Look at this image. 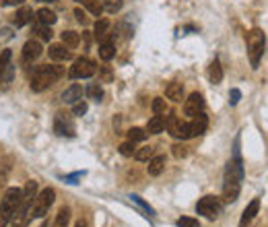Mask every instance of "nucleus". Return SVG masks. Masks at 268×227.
<instances>
[{
  "label": "nucleus",
  "instance_id": "1",
  "mask_svg": "<svg viewBox=\"0 0 268 227\" xmlns=\"http://www.w3.org/2000/svg\"><path fill=\"white\" fill-rule=\"evenodd\" d=\"M64 70L60 66H50V64H44V66H37L31 75V91L35 93H41L50 89L52 85L62 77Z\"/></svg>",
  "mask_w": 268,
  "mask_h": 227
},
{
  "label": "nucleus",
  "instance_id": "2",
  "mask_svg": "<svg viewBox=\"0 0 268 227\" xmlns=\"http://www.w3.org/2000/svg\"><path fill=\"white\" fill-rule=\"evenodd\" d=\"M264 46H266V37L260 29H252L248 33V56H250V62L252 68L256 70L260 66V58L264 54Z\"/></svg>",
  "mask_w": 268,
  "mask_h": 227
},
{
  "label": "nucleus",
  "instance_id": "3",
  "mask_svg": "<svg viewBox=\"0 0 268 227\" xmlns=\"http://www.w3.org/2000/svg\"><path fill=\"white\" fill-rule=\"evenodd\" d=\"M56 201V190L54 188H44L37 196H35V201H33V207H31V217H46L48 215V211L50 207L54 205Z\"/></svg>",
  "mask_w": 268,
  "mask_h": 227
},
{
  "label": "nucleus",
  "instance_id": "4",
  "mask_svg": "<svg viewBox=\"0 0 268 227\" xmlns=\"http://www.w3.org/2000/svg\"><path fill=\"white\" fill-rule=\"evenodd\" d=\"M95 73H97V66H95L93 60H89V58H77L75 64L70 66V70H68V77L70 79H89Z\"/></svg>",
  "mask_w": 268,
  "mask_h": 227
},
{
  "label": "nucleus",
  "instance_id": "5",
  "mask_svg": "<svg viewBox=\"0 0 268 227\" xmlns=\"http://www.w3.org/2000/svg\"><path fill=\"white\" fill-rule=\"evenodd\" d=\"M196 211H198V215H204L206 219H217L221 213V203L215 196H204L196 205Z\"/></svg>",
  "mask_w": 268,
  "mask_h": 227
},
{
  "label": "nucleus",
  "instance_id": "6",
  "mask_svg": "<svg viewBox=\"0 0 268 227\" xmlns=\"http://www.w3.org/2000/svg\"><path fill=\"white\" fill-rule=\"evenodd\" d=\"M204 108V97L200 93H192L188 99H186V104H184V114L190 118H194L196 114H200Z\"/></svg>",
  "mask_w": 268,
  "mask_h": 227
},
{
  "label": "nucleus",
  "instance_id": "7",
  "mask_svg": "<svg viewBox=\"0 0 268 227\" xmlns=\"http://www.w3.org/2000/svg\"><path fill=\"white\" fill-rule=\"evenodd\" d=\"M21 198H23V190H21V188H8V190L4 192L2 203H0V205L15 213V211L19 209V205H21Z\"/></svg>",
  "mask_w": 268,
  "mask_h": 227
},
{
  "label": "nucleus",
  "instance_id": "8",
  "mask_svg": "<svg viewBox=\"0 0 268 227\" xmlns=\"http://www.w3.org/2000/svg\"><path fill=\"white\" fill-rule=\"evenodd\" d=\"M54 132L58 136H75V126L68 118H64V114H58L54 120Z\"/></svg>",
  "mask_w": 268,
  "mask_h": 227
},
{
  "label": "nucleus",
  "instance_id": "9",
  "mask_svg": "<svg viewBox=\"0 0 268 227\" xmlns=\"http://www.w3.org/2000/svg\"><path fill=\"white\" fill-rule=\"evenodd\" d=\"M41 52H44V48H41L39 41H33V39L27 41V44L23 46V62H25V64H31L33 60L39 58Z\"/></svg>",
  "mask_w": 268,
  "mask_h": 227
},
{
  "label": "nucleus",
  "instance_id": "10",
  "mask_svg": "<svg viewBox=\"0 0 268 227\" xmlns=\"http://www.w3.org/2000/svg\"><path fill=\"white\" fill-rule=\"evenodd\" d=\"M239 188H242V182L225 180V184H223V203H235L237 196H239Z\"/></svg>",
  "mask_w": 268,
  "mask_h": 227
},
{
  "label": "nucleus",
  "instance_id": "11",
  "mask_svg": "<svg viewBox=\"0 0 268 227\" xmlns=\"http://www.w3.org/2000/svg\"><path fill=\"white\" fill-rule=\"evenodd\" d=\"M206 126H208V118L204 116L202 112L196 114V116L192 118V122H190V136L194 138V136L204 134V132H206Z\"/></svg>",
  "mask_w": 268,
  "mask_h": 227
},
{
  "label": "nucleus",
  "instance_id": "12",
  "mask_svg": "<svg viewBox=\"0 0 268 227\" xmlns=\"http://www.w3.org/2000/svg\"><path fill=\"white\" fill-rule=\"evenodd\" d=\"M48 52H50V58L54 62H66V60L73 58V54H70V50L64 44H54V46H50Z\"/></svg>",
  "mask_w": 268,
  "mask_h": 227
},
{
  "label": "nucleus",
  "instance_id": "13",
  "mask_svg": "<svg viewBox=\"0 0 268 227\" xmlns=\"http://www.w3.org/2000/svg\"><path fill=\"white\" fill-rule=\"evenodd\" d=\"M10 58H12V52L10 50H2V52H0V83H2L4 79H10V75H12Z\"/></svg>",
  "mask_w": 268,
  "mask_h": 227
},
{
  "label": "nucleus",
  "instance_id": "14",
  "mask_svg": "<svg viewBox=\"0 0 268 227\" xmlns=\"http://www.w3.org/2000/svg\"><path fill=\"white\" fill-rule=\"evenodd\" d=\"M258 211H260V198H254V201L246 207L244 215H242V221H239V227H248L252 223V219L258 215Z\"/></svg>",
  "mask_w": 268,
  "mask_h": 227
},
{
  "label": "nucleus",
  "instance_id": "15",
  "mask_svg": "<svg viewBox=\"0 0 268 227\" xmlns=\"http://www.w3.org/2000/svg\"><path fill=\"white\" fill-rule=\"evenodd\" d=\"M114 56H116V46H114V41H111V37L105 35L99 44V58L107 62V60L114 58Z\"/></svg>",
  "mask_w": 268,
  "mask_h": 227
},
{
  "label": "nucleus",
  "instance_id": "16",
  "mask_svg": "<svg viewBox=\"0 0 268 227\" xmlns=\"http://www.w3.org/2000/svg\"><path fill=\"white\" fill-rule=\"evenodd\" d=\"M165 95L167 99H172L174 104H179L184 99V85L181 83H169L165 87Z\"/></svg>",
  "mask_w": 268,
  "mask_h": 227
},
{
  "label": "nucleus",
  "instance_id": "17",
  "mask_svg": "<svg viewBox=\"0 0 268 227\" xmlns=\"http://www.w3.org/2000/svg\"><path fill=\"white\" fill-rule=\"evenodd\" d=\"M81 97H83L81 85H70V87L62 93V102L64 104H77V102H81Z\"/></svg>",
  "mask_w": 268,
  "mask_h": 227
},
{
  "label": "nucleus",
  "instance_id": "18",
  "mask_svg": "<svg viewBox=\"0 0 268 227\" xmlns=\"http://www.w3.org/2000/svg\"><path fill=\"white\" fill-rule=\"evenodd\" d=\"M31 21H33V8H29V6H21L17 10L15 19H12V23H15L17 27H23V25L31 23Z\"/></svg>",
  "mask_w": 268,
  "mask_h": 227
},
{
  "label": "nucleus",
  "instance_id": "19",
  "mask_svg": "<svg viewBox=\"0 0 268 227\" xmlns=\"http://www.w3.org/2000/svg\"><path fill=\"white\" fill-rule=\"evenodd\" d=\"M35 196H37V182H35V180H29V182L25 184V188H23V198H21V203H25V205H33Z\"/></svg>",
  "mask_w": 268,
  "mask_h": 227
},
{
  "label": "nucleus",
  "instance_id": "20",
  "mask_svg": "<svg viewBox=\"0 0 268 227\" xmlns=\"http://www.w3.org/2000/svg\"><path fill=\"white\" fill-rule=\"evenodd\" d=\"M35 19H37V23L48 25V27H52L56 21H58V17H56V12H54V10H50V8H39V10L35 12Z\"/></svg>",
  "mask_w": 268,
  "mask_h": 227
},
{
  "label": "nucleus",
  "instance_id": "21",
  "mask_svg": "<svg viewBox=\"0 0 268 227\" xmlns=\"http://www.w3.org/2000/svg\"><path fill=\"white\" fill-rule=\"evenodd\" d=\"M149 176H159L165 169V157L163 155H155V157L149 159Z\"/></svg>",
  "mask_w": 268,
  "mask_h": 227
},
{
  "label": "nucleus",
  "instance_id": "22",
  "mask_svg": "<svg viewBox=\"0 0 268 227\" xmlns=\"http://www.w3.org/2000/svg\"><path fill=\"white\" fill-rule=\"evenodd\" d=\"M165 130V120L163 116H153L149 122H147V132L149 134H159Z\"/></svg>",
  "mask_w": 268,
  "mask_h": 227
},
{
  "label": "nucleus",
  "instance_id": "23",
  "mask_svg": "<svg viewBox=\"0 0 268 227\" xmlns=\"http://www.w3.org/2000/svg\"><path fill=\"white\" fill-rule=\"evenodd\" d=\"M208 79H210V83H215V85H219L223 81V66H221L219 60H215L213 64L208 66Z\"/></svg>",
  "mask_w": 268,
  "mask_h": 227
},
{
  "label": "nucleus",
  "instance_id": "24",
  "mask_svg": "<svg viewBox=\"0 0 268 227\" xmlns=\"http://www.w3.org/2000/svg\"><path fill=\"white\" fill-rule=\"evenodd\" d=\"M107 31H109V21H105V19H99L95 23V29H93V35L97 37V41H101L105 35H107Z\"/></svg>",
  "mask_w": 268,
  "mask_h": 227
},
{
  "label": "nucleus",
  "instance_id": "25",
  "mask_svg": "<svg viewBox=\"0 0 268 227\" xmlns=\"http://www.w3.org/2000/svg\"><path fill=\"white\" fill-rule=\"evenodd\" d=\"M62 44L66 48H77L81 44V35L77 31H64L62 33Z\"/></svg>",
  "mask_w": 268,
  "mask_h": 227
},
{
  "label": "nucleus",
  "instance_id": "26",
  "mask_svg": "<svg viewBox=\"0 0 268 227\" xmlns=\"http://www.w3.org/2000/svg\"><path fill=\"white\" fill-rule=\"evenodd\" d=\"M165 128H167V132L172 134V136H176L178 138V128H179V120H178V116L176 114H169V116L165 118Z\"/></svg>",
  "mask_w": 268,
  "mask_h": 227
},
{
  "label": "nucleus",
  "instance_id": "27",
  "mask_svg": "<svg viewBox=\"0 0 268 227\" xmlns=\"http://www.w3.org/2000/svg\"><path fill=\"white\" fill-rule=\"evenodd\" d=\"M33 33L39 37V39H44V41H50L52 39V27H48V25H41V23H35V27H33Z\"/></svg>",
  "mask_w": 268,
  "mask_h": 227
},
{
  "label": "nucleus",
  "instance_id": "28",
  "mask_svg": "<svg viewBox=\"0 0 268 227\" xmlns=\"http://www.w3.org/2000/svg\"><path fill=\"white\" fill-rule=\"evenodd\" d=\"M70 221V209L68 207H62L56 215V221H54V227H66Z\"/></svg>",
  "mask_w": 268,
  "mask_h": 227
},
{
  "label": "nucleus",
  "instance_id": "29",
  "mask_svg": "<svg viewBox=\"0 0 268 227\" xmlns=\"http://www.w3.org/2000/svg\"><path fill=\"white\" fill-rule=\"evenodd\" d=\"M153 153H155V149L149 145V147H140L136 153H134V159L136 161H149L151 157H153Z\"/></svg>",
  "mask_w": 268,
  "mask_h": 227
},
{
  "label": "nucleus",
  "instance_id": "30",
  "mask_svg": "<svg viewBox=\"0 0 268 227\" xmlns=\"http://www.w3.org/2000/svg\"><path fill=\"white\" fill-rule=\"evenodd\" d=\"M87 97L93 99V102H101L103 89L99 87V85H89V87H87Z\"/></svg>",
  "mask_w": 268,
  "mask_h": 227
},
{
  "label": "nucleus",
  "instance_id": "31",
  "mask_svg": "<svg viewBox=\"0 0 268 227\" xmlns=\"http://www.w3.org/2000/svg\"><path fill=\"white\" fill-rule=\"evenodd\" d=\"M147 138V130H143V128H130L128 130V140H132V143H140V140H145Z\"/></svg>",
  "mask_w": 268,
  "mask_h": 227
},
{
  "label": "nucleus",
  "instance_id": "32",
  "mask_svg": "<svg viewBox=\"0 0 268 227\" xmlns=\"http://www.w3.org/2000/svg\"><path fill=\"white\" fill-rule=\"evenodd\" d=\"M153 112H155V116H163V114L167 112V106H165L163 97H155L153 99Z\"/></svg>",
  "mask_w": 268,
  "mask_h": 227
},
{
  "label": "nucleus",
  "instance_id": "33",
  "mask_svg": "<svg viewBox=\"0 0 268 227\" xmlns=\"http://www.w3.org/2000/svg\"><path fill=\"white\" fill-rule=\"evenodd\" d=\"M122 0H105V4H103V10L109 12V15H116V12L122 8Z\"/></svg>",
  "mask_w": 268,
  "mask_h": 227
},
{
  "label": "nucleus",
  "instance_id": "34",
  "mask_svg": "<svg viewBox=\"0 0 268 227\" xmlns=\"http://www.w3.org/2000/svg\"><path fill=\"white\" fill-rule=\"evenodd\" d=\"M85 6H87L89 12H91V15H95V17H99L103 12V6L99 2H95V0H85Z\"/></svg>",
  "mask_w": 268,
  "mask_h": 227
},
{
  "label": "nucleus",
  "instance_id": "35",
  "mask_svg": "<svg viewBox=\"0 0 268 227\" xmlns=\"http://www.w3.org/2000/svg\"><path fill=\"white\" fill-rule=\"evenodd\" d=\"M136 153V147L132 140H128V143H122L120 145V155H124V157H132V155Z\"/></svg>",
  "mask_w": 268,
  "mask_h": 227
},
{
  "label": "nucleus",
  "instance_id": "36",
  "mask_svg": "<svg viewBox=\"0 0 268 227\" xmlns=\"http://www.w3.org/2000/svg\"><path fill=\"white\" fill-rule=\"evenodd\" d=\"M178 138L181 140H188L190 136V122H179V128H178Z\"/></svg>",
  "mask_w": 268,
  "mask_h": 227
},
{
  "label": "nucleus",
  "instance_id": "37",
  "mask_svg": "<svg viewBox=\"0 0 268 227\" xmlns=\"http://www.w3.org/2000/svg\"><path fill=\"white\" fill-rule=\"evenodd\" d=\"M10 217H12V211H8L6 207L0 205V227H6L10 223Z\"/></svg>",
  "mask_w": 268,
  "mask_h": 227
},
{
  "label": "nucleus",
  "instance_id": "38",
  "mask_svg": "<svg viewBox=\"0 0 268 227\" xmlns=\"http://www.w3.org/2000/svg\"><path fill=\"white\" fill-rule=\"evenodd\" d=\"M176 225L178 227H200L198 219H192V217H181V219H178Z\"/></svg>",
  "mask_w": 268,
  "mask_h": 227
},
{
  "label": "nucleus",
  "instance_id": "39",
  "mask_svg": "<svg viewBox=\"0 0 268 227\" xmlns=\"http://www.w3.org/2000/svg\"><path fill=\"white\" fill-rule=\"evenodd\" d=\"M87 110H89V106L85 104L83 99H81V102H77V104H73V114H75V116H83V114H87Z\"/></svg>",
  "mask_w": 268,
  "mask_h": 227
},
{
  "label": "nucleus",
  "instance_id": "40",
  "mask_svg": "<svg viewBox=\"0 0 268 227\" xmlns=\"http://www.w3.org/2000/svg\"><path fill=\"white\" fill-rule=\"evenodd\" d=\"M239 97H242V91H239V89H231V93H229V104L235 106V104L239 102Z\"/></svg>",
  "mask_w": 268,
  "mask_h": 227
},
{
  "label": "nucleus",
  "instance_id": "41",
  "mask_svg": "<svg viewBox=\"0 0 268 227\" xmlns=\"http://www.w3.org/2000/svg\"><path fill=\"white\" fill-rule=\"evenodd\" d=\"M130 198H132V201H134V203H138V205H140V207H143V209H147V213H151V215H155V211H153V209H151V207H149L147 203H143V201H140V196H136V194H132Z\"/></svg>",
  "mask_w": 268,
  "mask_h": 227
},
{
  "label": "nucleus",
  "instance_id": "42",
  "mask_svg": "<svg viewBox=\"0 0 268 227\" xmlns=\"http://www.w3.org/2000/svg\"><path fill=\"white\" fill-rule=\"evenodd\" d=\"M186 155H188V151L181 147V145H176V147H174V157L179 159V157H186Z\"/></svg>",
  "mask_w": 268,
  "mask_h": 227
},
{
  "label": "nucleus",
  "instance_id": "43",
  "mask_svg": "<svg viewBox=\"0 0 268 227\" xmlns=\"http://www.w3.org/2000/svg\"><path fill=\"white\" fill-rule=\"evenodd\" d=\"M25 0H0V4L2 6H21Z\"/></svg>",
  "mask_w": 268,
  "mask_h": 227
},
{
  "label": "nucleus",
  "instance_id": "44",
  "mask_svg": "<svg viewBox=\"0 0 268 227\" xmlns=\"http://www.w3.org/2000/svg\"><path fill=\"white\" fill-rule=\"evenodd\" d=\"M75 17L79 23H87V15H85V10H81V8H75Z\"/></svg>",
  "mask_w": 268,
  "mask_h": 227
},
{
  "label": "nucleus",
  "instance_id": "45",
  "mask_svg": "<svg viewBox=\"0 0 268 227\" xmlns=\"http://www.w3.org/2000/svg\"><path fill=\"white\" fill-rule=\"evenodd\" d=\"M83 37H85V44H87V48L91 46V35H89V31H83Z\"/></svg>",
  "mask_w": 268,
  "mask_h": 227
},
{
  "label": "nucleus",
  "instance_id": "46",
  "mask_svg": "<svg viewBox=\"0 0 268 227\" xmlns=\"http://www.w3.org/2000/svg\"><path fill=\"white\" fill-rule=\"evenodd\" d=\"M75 227H87V225H85V223H83V221H79V223H77V225H75Z\"/></svg>",
  "mask_w": 268,
  "mask_h": 227
},
{
  "label": "nucleus",
  "instance_id": "47",
  "mask_svg": "<svg viewBox=\"0 0 268 227\" xmlns=\"http://www.w3.org/2000/svg\"><path fill=\"white\" fill-rule=\"evenodd\" d=\"M39 2H56V0H39Z\"/></svg>",
  "mask_w": 268,
  "mask_h": 227
},
{
  "label": "nucleus",
  "instance_id": "48",
  "mask_svg": "<svg viewBox=\"0 0 268 227\" xmlns=\"http://www.w3.org/2000/svg\"><path fill=\"white\" fill-rule=\"evenodd\" d=\"M39 227H48V223H46V221H44V223H41V225H39Z\"/></svg>",
  "mask_w": 268,
  "mask_h": 227
},
{
  "label": "nucleus",
  "instance_id": "49",
  "mask_svg": "<svg viewBox=\"0 0 268 227\" xmlns=\"http://www.w3.org/2000/svg\"><path fill=\"white\" fill-rule=\"evenodd\" d=\"M77 2H85V0H77Z\"/></svg>",
  "mask_w": 268,
  "mask_h": 227
}]
</instances>
